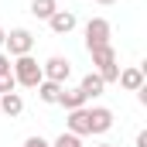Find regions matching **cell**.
<instances>
[{"label": "cell", "mask_w": 147, "mask_h": 147, "mask_svg": "<svg viewBox=\"0 0 147 147\" xmlns=\"http://www.w3.org/2000/svg\"><path fill=\"white\" fill-rule=\"evenodd\" d=\"M89 55H92V65H96L92 72L99 75V79H103L106 86H110V82H116V75H120V62H116V48H113V45H103V48H92Z\"/></svg>", "instance_id": "6da1fadb"}, {"label": "cell", "mask_w": 147, "mask_h": 147, "mask_svg": "<svg viewBox=\"0 0 147 147\" xmlns=\"http://www.w3.org/2000/svg\"><path fill=\"white\" fill-rule=\"evenodd\" d=\"M10 72H14V82L24 86V89H38V82L45 79V75H41V65H38V58H31V55L14 58V62H10Z\"/></svg>", "instance_id": "7a4b0ae2"}, {"label": "cell", "mask_w": 147, "mask_h": 147, "mask_svg": "<svg viewBox=\"0 0 147 147\" xmlns=\"http://www.w3.org/2000/svg\"><path fill=\"white\" fill-rule=\"evenodd\" d=\"M3 48L10 51V58H21V55H31V48H34V34H31L28 28H14L10 34L3 38Z\"/></svg>", "instance_id": "3957f363"}, {"label": "cell", "mask_w": 147, "mask_h": 147, "mask_svg": "<svg viewBox=\"0 0 147 147\" xmlns=\"http://www.w3.org/2000/svg\"><path fill=\"white\" fill-rule=\"evenodd\" d=\"M110 34H113L110 21H106V17H92V21L86 24V48L92 51V48H103V45H110Z\"/></svg>", "instance_id": "277c9868"}, {"label": "cell", "mask_w": 147, "mask_h": 147, "mask_svg": "<svg viewBox=\"0 0 147 147\" xmlns=\"http://www.w3.org/2000/svg\"><path fill=\"white\" fill-rule=\"evenodd\" d=\"M41 75H45L48 82H58V86H65V79L72 75V62H69V58H62V55H51V58L41 65Z\"/></svg>", "instance_id": "5b68a950"}, {"label": "cell", "mask_w": 147, "mask_h": 147, "mask_svg": "<svg viewBox=\"0 0 147 147\" xmlns=\"http://www.w3.org/2000/svg\"><path fill=\"white\" fill-rule=\"evenodd\" d=\"M110 127H113V110H106V106L89 110V134H106Z\"/></svg>", "instance_id": "8992f818"}, {"label": "cell", "mask_w": 147, "mask_h": 147, "mask_svg": "<svg viewBox=\"0 0 147 147\" xmlns=\"http://www.w3.org/2000/svg\"><path fill=\"white\" fill-rule=\"evenodd\" d=\"M75 24H79V21H75V14H72V10H55V14L48 17V28H51L55 34H69Z\"/></svg>", "instance_id": "52a82bcc"}, {"label": "cell", "mask_w": 147, "mask_h": 147, "mask_svg": "<svg viewBox=\"0 0 147 147\" xmlns=\"http://www.w3.org/2000/svg\"><path fill=\"white\" fill-rule=\"evenodd\" d=\"M116 82L127 89V92H137L140 86H144V69H137V65H130V69H123V72L116 75Z\"/></svg>", "instance_id": "ba28073f"}, {"label": "cell", "mask_w": 147, "mask_h": 147, "mask_svg": "<svg viewBox=\"0 0 147 147\" xmlns=\"http://www.w3.org/2000/svg\"><path fill=\"white\" fill-rule=\"evenodd\" d=\"M65 123H69V134H75V137H86V134H89V110H86V106H82V110H72Z\"/></svg>", "instance_id": "9c48e42d"}, {"label": "cell", "mask_w": 147, "mask_h": 147, "mask_svg": "<svg viewBox=\"0 0 147 147\" xmlns=\"http://www.w3.org/2000/svg\"><path fill=\"white\" fill-rule=\"evenodd\" d=\"M86 103H89V99L82 96V89H79V86H75V89H62V96H58V106H65L69 113H72V110H82Z\"/></svg>", "instance_id": "30bf717a"}, {"label": "cell", "mask_w": 147, "mask_h": 147, "mask_svg": "<svg viewBox=\"0 0 147 147\" xmlns=\"http://www.w3.org/2000/svg\"><path fill=\"white\" fill-rule=\"evenodd\" d=\"M79 89H82V96H86V99H96V96H103L106 82H103V79H99L96 72H89L86 79H82V82H79Z\"/></svg>", "instance_id": "8fae6325"}, {"label": "cell", "mask_w": 147, "mask_h": 147, "mask_svg": "<svg viewBox=\"0 0 147 147\" xmlns=\"http://www.w3.org/2000/svg\"><path fill=\"white\" fill-rule=\"evenodd\" d=\"M14 89H17V82H14V72H10V55L0 51V96L14 92Z\"/></svg>", "instance_id": "7c38bea8"}, {"label": "cell", "mask_w": 147, "mask_h": 147, "mask_svg": "<svg viewBox=\"0 0 147 147\" xmlns=\"http://www.w3.org/2000/svg\"><path fill=\"white\" fill-rule=\"evenodd\" d=\"M0 113H7V116H21V113H24L21 92H3V96H0Z\"/></svg>", "instance_id": "4fadbf2b"}, {"label": "cell", "mask_w": 147, "mask_h": 147, "mask_svg": "<svg viewBox=\"0 0 147 147\" xmlns=\"http://www.w3.org/2000/svg\"><path fill=\"white\" fill-rule=\"evenodd\" d=\"M62 89H65V86H58V82H48V79H41V82H38V99L51 106V103H58Z\"/></svg>", "instance_id": "5bb4252c"}, {"label": "cell", "mask_w": 147, "mask_h": 147, "mask_svg": "<svg viewBox=\"0 0 147 147\" xmlns=\"http://www.w3.org/2000/svg\"><path fill=\"white\" fill-rule=\"evenodd\" d=\"M55 10H58V3H55V0H31V14L41 17V21H48Z\"/></svg>", "instance_id": "9a60e30c"}, {"label": "cell", "mask_w": 147, "mask_h": 147, "mask_svg": "<svg viewBox=\"0 0 147 147\" xmlns=\"http://www.w3.org/2000/svg\"><path fill=\"white\" fill-rule=\"evenodd\" d=\"M51 147H86V144H82V137H75V134L65 130V134H58V137H55V144H51Z\"/></svg>", "instance_id": "2e32d148"}, {"label": "cell", "mask_w": 147, "mask_h": 147, "mask_svg": "<svg viewBox=\"0 0 147 147\" xmlns=\"http://www.w3.org/2000/svg\"><path fill=\"white\" fill-rule=\"evenodd\" d=\"M24 147H51V144H48L45 137H38V134H34V137H28V140H24Z\"/></svg>", "instance_id": "e0dca14e"}, {"label": "cell", "mask_w": 147, "mask_h": 147, "mask_svg": "<svg viewBox=\"0 0 147 147\" xmlns=\"http://www.w3.org/2000/svg\"><path fill=\"white\" fill-rule=\"evenodd\" d=\"M137 147H147V130H140V134H137Z\"/></svg>", "instance_id": "ac0fdd59"}, {"label": "cell", "mask_w": 147, "mask_h": 147, "mask_svg": "<svg viewBox=\"0 0 147 147\" xmlns=\"http://www.w3.org/2000/svg\"><path fill=\"white\" fill-rule=\"evenodd\" d=\"M3 38H7V31H3V28H0V48H3Z\"/></svg>", "instance_id": "d6986e66"}, {"label": "cell", "mask_w": 147, "mask_h": 147, "mask_svg": "<svg viewBox=\"0 0 147 147\" xmlns=\"http://www.w3.org/2000/svg\"><path fill=\"white\" fill-rule=\"evenodd\" d=\"M96 3H113V0H96Z\"/></svg>", "instance_id": "ffe728a7"}, {"label": "cell", "mask_w": 147, "mask_h": 147, "mask_svg": "<svg viewBox=\"0 0 147 147\" xmlns=\"http://www.w3.org/2000/svg\"><path fill=\"white\" fill-rule=\"evenodd\" d=\"M99 147H116V144H99Z\"/></svg>", "instance_id": "44dd1931"}]
</instances>
